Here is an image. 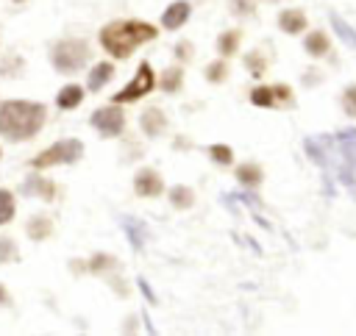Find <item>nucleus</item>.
Wrapping results in <instances>:
<instances>
[{
  "mask_svg": "<svg viewBox=\"0 0 356 336\" xmlns=\"http://www.w3.org/2000/svg\"><path fill=\"white\" fill-rule=\"evenodd\" d=\"M19 261V244L14 236H0V267Z\"/></svg>",
  "mask_w": 356,
  "mask_h": 336,
  "instance_id": "nucleus-27",
  "label": "nucleus"
},
{
  "mask_svg": "<svg viewBox=\"0 0 356 336\" xmlns=\"http://www.w3.org/2000/svg\"><path fill=\"white\" fill-rule=\"evenodd\" d=\"M184 81H186V69H184V64H170V67H164L159 75H156V89L159 92H164V94H178L181 89H184Z\"/></svg>",
  "mask_w": 356,
  "mask_h": 336,
  "instance_id": "nucleus-14",
  "label": "nucleus"
},
{
  "mask_svg": "<svg viewBox=\"0 0 356 336\" xmlns=\"http://www.w3.org/2000/svg\"><path fill=\"white\" fill-rule=\"evenodd\" d=\"M89 128H92L100 139H122V136H125V128H128L125 106L108 100L106 106L95 108L92 117H89Z\"/></svg>",
  "mask_w": 356,
  "mask_h": 336,
  "instance_id": "nucleus-5",
  "label": "nucleus"
},
{
  "mask_svg": "<svg viewBox=\"0 0 356 336\" xmlns=\"http://www.w3.org/2000/svg\"><path fill=\"white\" fill-rule=\"evenodd\" d=\"M70 272L72 275H86V258H70Z\"/></svg>",
  "mask_w": 356,
  "mask_h": 336,
  "instance_id": "nucleus-35",
  "label": "nucleus"
},
{
  "mask_svg": "<svg viewBox=\"0 0 356 336\" xmlns=\"http://www.w3.org/2000/svg\"><path fill=\"white\" fill-rule=\"evenodd\" d=\"M56 233V222H53V217L50 214H44V211H36V214H31L28 219H25V236L31 239V242H47L50 236Z\"/></svg>",
  "mask_w": 356,
  "mask_h": 336,
  "instance_id": "nucleus-13",
  "label": "nucleus"
},
{
  "mask_svg": "<svg viewBox=\"0 0 356 336\" xmlns=\"http://www.w3.org/2000/svg\"><path fill=\"white\" fill-rule=\"evenodd\" d=\"M342 111H345V117H350V119H356V83H350V86H345L342 89Z\"/></svg>",
  "mask_w": 356,
  "mask_h": 336,
  "instance_id": "nucleus-32",
  "label": "nucleus"
},
{
  "mask_svg": "<svg viewBox=\"0 0 356 336\" xmlns=\"http://www.w3.org/2000/svg\"><path fill=\"white\" fill-rule=\"evenodd\" d=\"M228 11L234 14V17H256V11H259V0H228Z\"/></svg>",
  "mask_w": 356,
  "mask_h": 336,
  "instance_id": "nucleus-29",
  "label": "nucleus"
},
{
  "mask_svg": "<svg viewBox=\"0 0 356 336\" xmlns=\"http://www.w3.org/2000/svg\"><path fill=\"white\" fill-rule=\"evenodd\" d=\"M25 69V58L19 53H8L0 58V78H19Z\"/></svg>",
  "mask_w": 356,
  "mask_h": 336,
  "instance_id": "nucleus-26",
  "label": "nucleus"
},
{
  "mask_svg": "<svg viewBox=\"0 0 356 336\" xmlns=\"http://www.w3.org/2000/svg\"><path fill=\"white\" fill-rule=\"evenodd\" d=\"M120 269V258L114 253H106V250H97L86 258V275H97V278H106L111 272Z\"/></svg>",
  "mask_w": 356,
  "mask_h": 336,
  "instance_id": "nucleus-18",
  "label": "nucleus"
},
{
  "mask_svg": "<svg viewBox=\"0 0 356 336\" xmlns=\"http://www.w3.org/2000/svg\"><path fill=\"white\" fill-rule=\"evenodd\" d=\"M159 33H161V28H156L147 19H111L97 31V44L108 58L125 61L139 47L159 39Z\"/></svg>",
  "mask_w": 356,
  "mask_h": 336,
  "instance_id": "nucleus-1",
  "label": "nucleus"
},
{
  "mask_svg": "<svg viewBox=\"0 0 356 336\" xmlns=\"http://www.w3.org/2000/svg\"><path fill=\"white\" fill-rule=\"evenodd\" d=\"M136 286H139V292H142V294H145V300H147V303H150V305H156V294H153V292H150V283H147V280H145V278H136Z\"/></svg>",
  "mask_w": 356,
  "mask_h": 336,
  "instance_id": "nucleus-34",
  "label": "nucleus"
},
{
  "mask_svg": "<svg viewBox=\"0 0 356 336\" xmlns=\"http://www.w3.org/2000/svg\"><path fill=\"white\" fill-rule=\"evenodd\" d=\"M17 217V194L6 186H0V228L11 225Z\"/></svg>",
  "mask_w": 356,
  "mask_h": 336,
  "instance_id": "nucleus-24",
  "label": "nucleus"
},
{
  "mask_svg": "<svg viewBox=\"0 0 356 336\" xmlns=\"http://www.w3.org/2000/svg\"><path fill=\"white\" fill-rule=\"evenodd\" d=\"M114 75H117V67H114L111 58L95 61V64L89 67V72H86V92H89V94H100V92L114 81Z\"/></svg>",
  "mask_w": 356,
  "mask_h": 336,
  "instance_id": "nucleus-11",
  "label": "nucleus"
},
{
  "mask_svg": "<svg viewBox=\"0 0 356 336\" xmlns=\"http://www.w3.org/2000/svg\"><path fill=\"white\" fill-rule=\"evenodd\" d=\"M134 192L142 200H156V197H164L167 183L156 167H139L134 172Z\"/></svg>",
  "mask_w": 356,
  "mask_h": 336,
  "instance_id": "nucleus-8",
  "label": "nucleus"
},
{
  "mask_svg": "<svg viewBox=\"0 0 356 336\" xmlns=\"http://www.w3.org/2000/svg\"><path fill=\"white\" fill-rule=\"evenodd\" d=\"M164 197H167V203H170L172 211H189V208H195V203H197L195 189L186 186V183H172V186H167Z\"/></svg>",
  "mask_w": 356,
  "mask_h": 336,
  "instance_id": "nucleus-16",
  "label": "nucleus"
},
{
  "mask_svg": "<svg viewBox=\"0 0 356 336\" xmlns=\"http://www.w3.org/2000/svg\"><path fill=\"white\" fill-rule=\"evenodd\" d=\"M303 50H306V56H312V58H325V56L331 53V36H328L323 28L306 31V33H303Z\"/></svg>",
  "mask_w": 356,
  "mask_h": 336,
  "instance_id": "nucleus-19",
  "label": "nucleus"
},
{
  "mask_svg": "<svg viewBox=\"0 0 356 336\" xmlns=\"http://www.w3.org/2000/svg\"><path fill=\"white\" fill-rule=\"evenodd\" d=\"M83 100H86V86H81V83H64L56 92V108L58 111H75L83 106Z\"/></svg>",
  "mask_w": 356,
  "mask_h": 336,
  "instance_id": "nucleus-15",
  "label": "nucleus"
},
{
  "mask_svg": "<svg viewBox=\"0 0 356 336\" xmlns=\"http://www.w3.org/2000/svg\"><path fill=\"white\" fill-rule=\"evenodd\" d=\"M153 89H156V69H153V64H150V61H139V67H136L134 78H131L122 89H117V92L111 94V103L131 106V103H136V100L147 97Z\"/></svg>",
  "mask_w": 356,
  "mask_h": 336,
  "instance_id": "nucleus-6",
  "label": "nucleus"
},
{
  "mask_svg": "<svg viewBox=\"0 0 356 336\" xmlns=\"http://www.w3.org/2000/svg\"><path fill=\"white\" fill-rule=\"evenodd\" d=\"M206 153H209V158H211L217 167H234V147H231V144H225V142H211V144L206 147Z\"/></svg>",
  "mask_w": 356,
  "mask_h": 336,
  "instance_id": "nucleus-25",
  "label": "nucleus"
},
{
  "mask_svg": "<svg viewBox=\"0 0 356 336\" xmlns=\"http://www.w3.org/2000/svg\"><path fill=\"white\" fill-rule=\"evenodd\" d=\"M331 22H334V28H337V33L339 36H345V42L350 44V47H356V31L348 25V22H342L337 14H331Z\"/></svg>",
  "mask_w": 356,
  "mask_h": 336,
  "instance_id": "nucleus-33",
  "label": "nucleus"
},
{
  "mask_svg": "<svg viewBox=\"0 0 356 336\" xmlns=\"http://www.w3.org/2000/svg\"><path fill=\"white\" fill-rule=\"evenodd\" d=\"M11 3H14V6H25L28 0H11Z\"/></svg>",
  "mask_w": 356,
  "mask_h": 336,
  "instance_id": "nucleus-39",
  "label": "nucleus"
},
{
  "mask_svg": "<svg viewBox=\"0 0 356 336\" xmlns=\"http://www.w3.org/2000/svg\"><path fill=\"white\" fill-rule=\"evenodd\" d=\"M136 325H139V319H136L134 314H128V317L122 319V328H120V330H122V333H136V330H139Z\"/></svg>",
  "mask_w": 356,
  "mask_h": 336,
  "instance_id": "nucleus-36",
  "label": "nucleus"
},
{
  "mask_svg": "<svg viewBox=\"0 0 356 336\" xmlns=\"http://www.w3.org/2000/svg\"><path fill=\"white\" fill-rule=\"evenodd\" d=\"M11 305H14V297H11L8 286H6V283H0V308H11Z\"/></svg>",
  "mask_w": 356,
  "mask_h": 336,
  "instance_id": "nucleus-37",
  "label": "nucleus"
},
{
  "mask_svg": "<svg viewBox=\"0 0 356 336\" xmlns=\"http://www.w3.org/2000/svg\"><path fill=\"white\" fill-rule=\"evenodd\" d=\"M83 142L75 139V136H67V139H56L53 144H47L44 150H39L33 158H31V169H53V167H72L83 158Z\"/></svg>",
  "mask_w": 356,
  "mask_h": 336,
  "instance_id": "nucleus-4",
  "label": "nucleus"
},
{
  "mask_svg": "<svg viewBox=\"0 0 356 336\" xmlns=\"http://www.w3.org/2000/svg\"><path fill=\"white\" fill-rule=\"evenodd\" d=\"M275 25H278V31L286 33V36H300V33L309 31V17H306V11L298 8V6H295V8H281L278 17H275Z\"/></svg>",
  "mask_w": 356,
  "mask_h": 336,
  "instance_id": "nucleus-12",
  "label": "nucleus"
},
{
  "mask_svg": "<svg viewBox=\"0 0 356 336\" xmlns=\"http://www.w3.org/2000/svg\"><path fill=\"white\" fill-rule=\"evenodd\" d=\"M89 61H92V44L83 36L56 39L50 47V67H53V72H58L64 78L78 75L81 69H86Z\"/></svg>",
  "mask_w": 356,
  "mask_h": 336,
  "instance_id": "nucleus-3",
  "label": "nucleus"
},
{
  "mask_svg": "<svg viewBox=\"0 0 356 336\" xmlns=\"http://www.w3.org/2000/svg\"><path fill=\"white\" fill-rule=\"evenodd\" d=\"M172 58L178 61V64H189L192 58H195V44L189 42V39H178L175 44H172Z\"/></svg>",
  "mask_w": 356,
  "mask_h": 336,
  "instance_id": "nucleus-30",
  "label": "nucleus"
},
{
  "mask_svg": "<svg viewBox=\"0 0 356 336\" xmlns=\"http://www.w3.org/2000/svg\"><path fill=\"white\" fill-rule=\"evenodd\" d=\"M189 17H192V3L189 0H172L161 11V17H159V28L161 31H170V33H178L189 22Z\"/></svg>",
  "mask_w": 356,
  "mask_h": 336,
  "instance_id": "nucleus-10",
  "label": "nucleus"
},
{
  "mask_svg": "<svg viewBox=\"0 0 356 336\" xmlns=\"http://www.w3.org/2000/svg\"><path fill=\"white\" fill-rule=\"evenodd\" d=\"M273 94H275V108H292L295 106V92L289 83H273Z\"/></svg>",
  "mask_w": 356,
  "mask_h": 336,
  "instance_id": "nucleus-28",
  "label": "nucleus"
},
{
  "mask_svg": "<svg viewBox=\"0 0 356 336\" xmlns=\"http://www.w3.org/2000/svg\"><path fill=\"white\" fill-rule=\"evenodd\" d=\"M19 194H25V197H39L42 203H56V200L61 197V186H58L53 178L42 175L39 169H33V172L22 180Z\"/></svg>",
  "mask_w": 356,
  "mask_h": 336,
  "instance_id": "nucleus-7",
  "label": "nucleus"
},
{
  "mask_svg": "<svg viewBox=\"0 0 356 336\" xmlns=\"http://www.w3.org/2000/svg\"><path fill=\"white\" fill-rule=\"evenodd\" d=\"M172 147H189V139L186 136H175L172 139Z\"/></svg>",
  "mask_w": 356,
  "mask_h": 336,
  "instance_id": "nucleus-38",
  "label": "nucleus"
},
{
  "mask_svg": "<svg viewBox=\"0 0 356 336\" xmlns=\"http://www.w3.org/2000/svg\"><path fill=\"white\" fill-rule=\"evenodd\" d=\"M0 161H3V147H0Z\"/></svg>",
  "mask_w": 356,
  "mask_h": 336,
  "instance_id": "nucleus-41",
  "label": "nucleus"
},
{
  "mask_svg": "<svg viewBox=\"0 0 356 336\" xmlns=\"http://www.w3.org/2000/svg\"><path fill=\"white\" fill-rule=\"evenodd\" d=\"M248 100H250V106H256V108H275L273 83H256V86L248 92Z\"/></svg>",
  "mask_w": 356,
  "mask_h": 336,
  "instance_id": "nucleus-23",
  "label": "nucleus"
},
{
  "mask_svg": "<svg viewBox=\"0 0 356 336\" xmlns=\"http://www.w3.org/2000/svg\"><path fill=\"white\" fill-rule=\"evenodd\" d=\"M106 280H108V289L117 294V297H131V286H128V280L120 275V269L117 272H111V275H106Z\"/></svg>",
  "mask_w": 356,
  "mask_h": 336,
  "instance_id": "nucleus-31",
  "label": "nucleus"
},
{
  "mask_svg": "<svg viewBox=\"0 0 356 336\" xmlns=\"http://www.w3.org/2000/svg\"><path fill=\"white\" fill-rule=\"evenodd\" d=\"M239 47H242V31H239V28H225V31H220L217 39H214V50H217V56H222V58H234V56L239 53Z\"/></svg>",
  "mask_w": 356,
  "mask_h": 336,
  "instance_id": "nucleus-20",
  "label": "nucleus"
},
{
  "mask_svg": "<svg viewBox=\"0 0 356 336\" xmlns=\"http://www.w3.org/2000/svg\"><path fill=\"white\" fill-rule=\"evenodd\" d=\"M228 75H231V64H228V58H222V56H217L214 61H209V64L203 67V78H206V83H211V86L225 83Z\"/></svg>",
  "mask_w": 356,
  "mask_h": 336,
  "instance_id": "nucleus-21",
  "label": "nucleus"
},
{
  "mask_svg": "<svg viewBox=\"0 0 356 336\" xmlns=\"http://www.w3.org/2000/svg\"><path fill=\"white\" fill-rule=\"evenodd\" d=\"M167 131H170V117H167V111H164L161 106H145L142 114H139V133H142L145 139L156 142V139L167 136Z\"/></svg>",
  "mask_w": 356,
  "mask_h": 336,
  "instance_id": "nucleus-9",
  "label": "nucleus"
},
{
  "mask_svg": "<svg viewBox=\"0 0 356 336\" xmlns=\"http://www.w3.org/2000/svg\"><path fill=\"white\" fill-rule=\"evenodd\" d=\"M264 3H281V0H264Z\"/></svg>",
  "mask_w": 356,
  "mask_h": 336,
  "instance_id": "nucleus-40",
  "label": "nucleus"
},
{
  "mask_svg": "<svg viewBox=\"0 0 356 336\" xmlns=\"http://www.w3.org/2000/svg\"><path fill=\"white\" fill-rule=\"evenodd\" d=\"M234 178L245 189H259L264 183V167L259 161H242L234 167Z\"/></svg>",
  "mask_w": 356,
  "mask_h": 336,
  "instance_id": "nucleus-17",
  "label": "nucleus"
},
{
  "mask_svg": "<svg viewBox=\"0 0 356 336\" xmlns=\"http://www.w3.org/2000/svg\"><path fill=\"white\" fill-rule=\"evenodd\" d=\"M47 125V106L28 97L0 100V136L11 144L31 142Z\"/></svg>",
  "mask_w": 356,
  "mask_h": 336,
  "instance_id": "nucleus-2",
  "label": "nucleus"
},
{
  "mask_svg": "<svg viewBox=\"0 0 356 336\" xmlns=\"http://www.w3.org/2000/svg\"><path fill=\"white\" fill-rule=\"evenodd\" d=\"M242 64L250 72V78H256V81H261L267 75V67H270V61H267V56L261 50H248L245 58H242Z\"/></svg>",
  "mask_w": 356,
  "mask_h": 336,
  "instance_id": "nucleus-22",
  "label": "nucleus"
}]
</instances>
